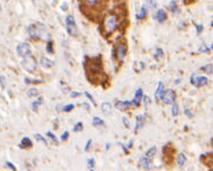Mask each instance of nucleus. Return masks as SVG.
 <instances>
[{
    "mask_svg": "<svg viewBox=\"0 0 213 171\" xmlns=\"http://www.w3.org/2000/svg\"><path fill=\"white\" fill-rule=\"evenodd\" d=\"M73 107H75L73 104H69V105H66V106L62 107V111H64V112H69V111H71V109H73Z\"/></svg>",
    "mask_w": 213,
    "mask_h": 171,
    "instance_id": "obj_31",
    "label": "nucleus"
},
{
    "mask_svg": "<svg viewBox=\"0 0 213 171\" xmlns=\"http://www.w3.org/2000/svg\"><path fill=\"white\" fill-rule=\"evenodd\" d=\"M94 164H96V163H94V160H93V158H89V160H88V165H89L90 169H93V168H94Z\"/></svg>",
    "mask_w": 213,
    "mask_h": 171,
    "instance_id": "obj_35",
    "label": "nucleus"
},
{
    "mask_svg": "<svg viewBox=\"0 0 213 171\" xmlns=\"http://www.w3.org/2000/svg\"><path fill=\"white\" fill-rule=\"evenodd\" d=\"M147 11H148V6L147 5H143L140 9V12L139 13H136V19H144L146 18V15H147Z\"/></svg>",
    "mask_w": 213,
    "mask_h": 171,
    "instance_id": "obj_16",
    "label": "nucleus"
},
{
    "mask_svg": "<svg viewBox=\"0 0 213 171\" xmlns=\"http://www.w3.org/2000/svg\"><path fill=\"white\" fill-rule=\"evenodd\" d=\"M37 89H35V87H32V89H29L28 90V92H27V96L28 97H36L37 96Z\"/></svg>",
    "mask_w": 213,
    "mask_h": 171,
    "instance_id": "obj_26",
    "label": "nucleus"
},
{
    "mask_svg": "<svg viewBox=\"0 0 213 171\" xmlns=\"http://www.w3.org/2000/svg\"><path fill=\"white\" fill-rule=\"evenodd\" d=\"M40 64H41L43 68H50V66L53 65V62H51L49 58H47V57H41V58H40Z\"/></svg>",
    "mask_w": 213,
    "mask_h": 171,
    "instance_id": "obj_18",
    "label": "nucleus"
},
{
    "mask_svg": "<svg viewBox=\"0 0 213 171\" xmlns=\"http://www.w3.org/2000/svg\"><path fill=\"white\" fill-rule=\"evenodd\" d=\"M91 142H92L91 140H88V142H86V144H85V148H84V149H85V151H88V150H89V148L91 147Z\"/></svg>",
    "mask_w": 213,
    "mask_h": 171,
    "instance_id": "obj_41",
    "label": "nucleus"
},
{
    "mask_svg": "<svg viewBox=\"0 0 213 171\" xmlns=\"http://www.w3.org/2000/svg\"><path fill=\"white\" fill-rule=\"evenodd\" d=\"M189 1H196V0H189Z\"/></svg>",
    "mask_w": 213,
    "mask_h": 171,
    "instance_id": "obj_50",
    "label": "nucleus"
},
{
    "mask_svg": "<svg viewBox=\"0 0 213 171\" xmlns=\"http://www.w3.org/2000/svg\"><path fill=\"white\" fill-rule=\"evenodd\" d=\"M160 99L164 102V104H172L175 99H176V94L172 90H167L165 92L162 93V96L160 97Z\"/></svg>",
    "mask_w": 213,
    "mask_h": 171,
    "instance_id": "obj_7",
    "label": "nucleus"
},
{
    "mask_svg": "<svg viewBox=\"0 0 213 171\" xmlns=\"http://www.w3.org/2000/svg\"><path fill=\"white\" fill-rule=\"evenodd\" d=\"M5 164H6L7 166H8V168H9V169H11V170H13V171H15V170H17V168H15V166H14V165H13V164H12V163H11V162H6V163H5Z\"/></svg>",
    "mask_w": 213,
    "mask_h": 171,
    "instance_id": "obj_38",
    "label": "nucleus"
},
{
    "mask_svg": "<svg viewBox=\"0 0 213 171\" xmlns=\"http://www.w3.org/2000/svg\"><path fill=\"white\" fill-rule=\"evenodd\" d=\"M177 164L179 166H184L187 164V155L184 153L178 154L177 156Z\"/></svg>",
    "mask_w": 213,
    "mask_h": 171,
    "instance_id": "obj_15",
    "label": "nucleus"
},
{
    "mask_svg": "<svg viewBox=\"0 0 213 171\" xmlns=\"http://www.w3.org/2000/svg\"><path fill=\"white\" fill-rule=\"evenodd\" d=\"M89 69L92 73H98L101 70V62L100 58H96V60H91L89 62Z\"/></svg>",
    "mask_w": 213,
    "mask_h": 171,
    "instance_id": "obj_9",
    "label": "nucleus"
},
{
    "mask_svg": "<svg viewBox=\"0 0 213 171\" xmlns=\"http://www.w3.org/2000/svg\"><path fill=\"white\" fill-rule=\"evenodd\" d=\"M199 50H200V51H207L208 49H207L205 45H203V47H200V49H199Z\"/></svg>",
    "mask_w": 213,
    "mask_h": 171,
    "instance_id": "obj_46",
    "label": "nucleus"
},
{
    "mask_svg": "<svg viewBox=\"0 0 213 171\" xmlns=\"http://www.w3.org/2000/svg\"><path fill=\"white\" fill-rule=\"evenodd\" d=\"M47 135H48L49 137H50V139H51V140H53L54 143H55V144L58 143V142H57V139H56V136H55V134H53L51 132H47Z\"/></svg>",
    "mask_w": 213,
    "mask_h": 171,
    "instance_id": "obj_30",
    "label": "nucleus"
},
{
    "mask_svg": "<svg viewBox=\"0 0 213 171\" xmlns=\"http://www.w3.org/2000/svg\"><path fill=\"white\" fill-rule=\"evenodd\" d=\"M101 111L108 115V114H112V111H113V108H112V105L110 104V102H103L101 104Z\"/></svg>",
    "mask_w": 213,
    "mask_h": 171,
    "instance_id": "obj_14",
    "label": "nucleus"
},
{
    "mask_svg": "<svg viewBox=\"0 0 213 171\" xmlns=\"http://www.w3.org/2000/svg\"><path fill=\"white\" fill-rule=\"evenodd\" d=\"M122 122H124V126L126 127V128H129V126H131V125H129V120L126 117L122 118Z\"/></svg>",
    "mask_w": 213,
    "mask_h": 171,
    "instance_id": "obj_36",
    "label": "nucleus"
},
{
    "mask_svg": "<svg viewBox=\"0 0 213 171\" xmlns=\"http://www.w3.org/2000/svg\"><path fill=\"white\" fill-rule=\"evenodd\" d=\"M35 139L37 140V141H41V142H43L45 144H47V141H45V139L42 135H40V134H35Z\"/></svg>",
    "mask_w": 213,
    "mask_h": 171,
    "instance_id": "obj_34",
    "label": "nucleus"
},
{
    "mask_svg": "<svg viewBox=\"0 0 213 171\" xmlns=\"http://www.w3.org/2000/svg\"><path fill=\"white\" fill-rule=\"evenodd\" d=\"M184 112L187 113V115L189 118H192V113H191V112H190L189 109H187V108H185V109H184Z\"/></svg>",
    "mask_w": 213,
    "mask_h": 171,
    "instance_id": "obj_44",
    "label": "nucleus"
},
{
    "mask_svg": "<svg viewBox=\"0 0 213 171\" xmlns=\"http://www.w3.org/2000/svg\"><path fill=\"white\" fill-rule=\"evenodd\" d=\"M73 130L75 132H80V130H83V122H77L75 127H73Z\"/></svg>",
    "mask_w": 213,
    "mask_h": 171,
    "instance_id": "obj_28",
    "label": "nucleus"
},
{
    "mask_svg": "<svg viewBox=\"0 0 213 171\" xmlns=\"http://www.w3.org/2000/svg\"><path fill=\"white\" fill-rule=\"evenodd\" d=\"M190 81H191L192 85H195L197 87L204 86V85H206V84L208 83L206 77H204V76H198V75H192L191 78H190Z\"/></svg>",
    "mask_w": 213,
    "mask_h": 171,
    "instance_id": "obj_6",
    "label": "nucleus"
},
{
    "mask_svg": "<svg viewBox=\"0 0 213 171\" xmlns=\"http://www.w3.org/2000/svg\"><path fill=\"white\" fill-rule=\"evenodd\" d=\"M17 53H18L19 56H21L23 58L29 56L30 55V44L28 42H21L17 47Z\"/></svg>",
    "mask_w": 213,
    "mask_h": 171,
    "instance_id": "obj_3",
    "label": "nucleus"
},
{
    "mask_svg": "<svg viewBox=\"0 0 213 171\" xmlns=\"http://www.w3.org/2000/svg\"><path fill=\"white\" fill-rule=\"evenodd\" d=\"M62 8H63V9H66V4H63Z\"/></svg>",
    "mask_w": 213,
    "mask_h": 171,
    "instance_id": "obj_48",
    "label": "nucleus"
},
{
    "mask_svg": "<svg viewBox=\"0 0 213 171\" xmlns=\"http://www.w3.org/2000/svg\"><path fill=\"white\" fill-rule=\"evenodd\" d=\"M68 137H69V132H64L62 134V136H61V140H62V141H66Z\"/></svg>",
    "mask_w": 213,
    "mask_h": 171,
    "instance_id": "obj_37",
    "label": "nucleus"
},
{
    "mask_svg": "<svg viewBox=\"0 0 213 171\" xmlns=\"http://www.w3.org/2000/svg\"><path fill=\"white\" fill-rule=\"evenodd\" d=\"M174 105L171 106V114H172V117H177L178 113H179V107H178V104L176 102H172Z\"/></svg>",
    "mask_w": 213,
    "mask_h": 171,
    "instance_id": "obj_23",
    "label": "nucleus"
},
{
    "mask_svg": "<svg viewBox=\"0 0 213 171\" xmlns=\"http://www.w3.org/2000/svg\"><path fill=\"white\" fill-rule=\"evenodd\" d=\"M116 108L121 109V111H125L126 108L129 106V101H116Z\"/></svg>",
    "mask_w": 213,
    "mask_h": 171,
    "instance_id": "obj_20",
    "label": "nucleus"
},
{
    "mask_svg": "<svg viewBox=\"0 0 213 171\" xmlns=\"http://www.w3.org/2000/svg\"><path fill=\"white\" fill-rule=\"evenodd\" d=\"M161 56H163V50H162L161 48H157V49H156V53H155V58L159 60Z\"/></svg>",
    "mask_w": 213,
    "mask_h": 171,
    "instance_id": "obj_32",
    "label": "nucleus"
},
{
    "mask_svg": "<svg viewBox=\"0 0 213 171\" xmlns=\"http://www.w3.org/2000/svg\"><path fill=\"white\" fill-rule=\"evenodd\" d=\"M126 53H127V47H126V44H125L124 42L118 43V45L116 47V58H118L119 61H124L125 56H126Z\"/></svg>",
    "mask_w": 213,
    "mask_h": 171,
    "instance_id": "obj_8",
    "label": "nucleus"
},
{
    "mask_svg": "<svg viewBox=\"0 0 213 171\" xmlns=\"http://www.w3.org/2000/svg\"><path fill=\"white\" fill-rule=\"evenodd\" d=\"M78 96H80L79 92H71L70 93V97H72V98H77Z\"/></svg>",
    "mask_w": 213,
    "mask_h": 171,
    "instance_id": "obj_42",
    "label": "nucleus"
},
{
    "mask_svg": "<svg viewBox=\"0 0 213 171\" xmlns=\"http://www.w3.org/2000/svg\"><path fill=\"white\" fill-rule=\"evenodd\" d=\"M142 97H143L142 89H137L136 92H135V98H134V100L129 101V105H132V106H139V104H140V99H141Z\"/></svg>",
    "mask_w": 213,
    "mask_h": 171,
    "instance_id": "obj_12",
    "label": "nucleus"
},
{
    "mask_svg": "<svg viewBox=\"0 0 213 171\" xmlns=\"http://www.w3.org/2000/svg\"><path fill=\"white\" fill-rule=\"evenodd\" d=\"M0 79H1V86H5V78H4V76H1Z\"/></svg>",
    "mask_w": 213,
    "mask_h": 171,
    "instance_id": "obj_45",
    "label": "nucleus"
},
{
    "mask_svg": "<svg viewBox=\"0 0 213 171\" xmlns=\"http://www.w3.org/2000/svg\"><path fill=\"white\" fill-rule=\"evenodd\" d=\"M83 105H84V107L86 108V109H90V106H89V105H88V104H86V102H84Z\"/></svg>",
    "mask_w": 213,
    "mask_h": 171,
    "instance_id": "obj_47",
    "label": "nucleus"
},
{
    "mask_svg": "<svg viewBox=\"0 0 213 171\" xmlns=\"http://www.w3.org/2000/svg\"><path fill=\"white\" fill-rule=\"evenodd\" d=\"M28 34L32 38L37 40H47L49 38V33L45 25L42 23H33L28 27Z\"/></svg>",
    "mask_w": 213,
    "mask_h": 171,
    "instance_id": "obj_1",
    "label": "nucleus"
},
{
    "mask_svg": "<svg viewBox=\"0 0 213 171\" xmlns=\"http://www.w3.org/2000/svg\"><path fill=\"white\" fill-rule=\"evenodd\" d=\"M196 28H197V34H200L203 32V26L202 25H197Z\"/></svg>",
    "mask_w": 213,
    "mask_h": 171,
    "instance_id": "obj_40",
    "label": "nucleus"
},
{
    "mask_svg": "<svg viewBox=\"0 0 213 171\" xmlns=\"http://www.w3.org/2000/svg\"><path fill=\"white\" fill-rule=\"evenodd\" d=\"M135 120H136V125H135V133H136V132H139L142 127H143L146 117H144V114H139V115H136Z\"/></svg>",
    "mask_w": 213,
    "mask_h": 171,
    "instance_id": "obj_11",
    "label": "nucleus"
},
{
    "mask_svg": "<svg viewBox=\"0 0 213 171\" xmlns=\"http://www.w3.org/2000/svg\"><path fill=\"white\" fill-rule=\"evenodd\" d=\"M47 51H48L49 54L53 53V42H51V41H48V43H47Z\"/></svg>",
    "mask_w": 213,
    "mask_h": 171,
    "instance_id": "obj_33",
    "label": "nucleus"
},
{
    "mask_svg": "<svg viewBox=\"0 0 213 171\" xmlns=\"http://www.w3.org/2000/svg\"><path fill=\"white\" fill-rule=\"evenodd\" d=\"M169 8H170V11L172 12V13H176L177 14L178 13V6H177V2L175 1V0H172V1H170V4H169Z\"/></svg>",
    "mask_w": 213,
    "mask_h": 171,
    "instance_id": "obj_21",
    "label": "nucleus"
},
{
    "mask_svg": "<svg viewBox=\"0 0 213 171\" xmlns=\"http://www.w3.org/2000/svg\"><path fill=\"white\" fill-rule=\"evenodd\" d=\"M85 5H88L89 7H94L98 4V0H83Z\"/></svg>",
    "mask_w": 213,
    "mask_h": 171,
    "instance_id": "obj_27",
    "label": "nucleus"
},
{
    "mask_svg": "<svg viewBox=\"0 0 213 171\" xmlns=\"http://www.w3.org/2000/svg\"><path fill=\"white\" fill-rule=\"evenodd\" d=\"M92 124H93V126H96V127L104 126V125H105V122H104V121H103L100 118H98V117L93 118V120H92Z\"/></svg>",
    "mask_w": 213,
    "mask_h": 171,
    "instance_id": "obj_22",
    "label": "nucleus"
},
{
    "mask_svg": "<svg viewBox=\"0 0 213 171\" xmlns=\"http://www.w3.org/2000/svg\"><path fill=\"white\" fill-rule=\"evenodd\" d=\"M143 101H144V104H146V105H149V104H150V99H149L147 96H144V97H143Z\"/></svg>",
    "mask_w": 213,
    "mask_h": 171,
    "instance_id": "obj_43",
    "label": "nucleus"
},
{
    "mask_svg": "<svg viewBox=\"0 0 213 171\" xmlns=\"http://www.w3.org/2000/svg\"><path fill=\"white\" fill-rule=\"evenodd\" d=\"M65 21H66V29H68V33L72 36L76 35V34H77V27H76V22H75L73 15L69 14V15L66 17V19H65Z\"/></svg>",
    "mask_w": 213,
    "mask_h": 171,
    "instance_id": "obj_4",
    "label": "nucleus"
},
{
    "mask_svg": "<svg viewBox=\"0 0 213 171\" xmlns=\"http://www.w3.org/2000/svg\"><path fill=\"white\" fill-rule=\"evenodd\" d=\"M22 66H23V69H26L27 71L32 72L34 71L36 69V61L34 57H32V56H27L25 57V60L22 61Z\"/></svg>",
    "mask_w": 213,
    "mask_h": 171,
    "instance_id": "obj_5",
    "label": "nucleus"
},
{
    "mask_svg": "<svg viewBox=\"0 0 213 171\" xmlns=\"http://www.w3.org/2000/svg\"><path fill=\"white\" fill-rule=\"evenodd\" d=\"M204 71H206L207 73L212 75V64H208V65H205L204 68H202Z\"/></svg>",
    "mask_w": 213,
    "mask_h": 171,
    "instance_id": "obj_29",
    "label": "nucleus"
},
{
    "mask_svg": "<svg viewBox=\"0 0 213 171\" xmlns=\"http://www.w3.org/2000/svg\"><path fill=\"white\" fill-rule=\"evenodd\" d=\"M144 155H146V156H148V157H150V158H153V157L156 155V147H151L150 149L144 154Z\"/></svg>",
    "mask_w": 213,
    "mask_h": 171,
    "instance_id": "obj_24",
    "label": "nucleus"
},
{
    "mask_svg": "<svg viewBox=\"0 0 213 171\" xmlns=\"http://www.w3.org/2000/svg\"><path fill=\"white\" fill-rule=\"evenodd\" d=\"M118 27V17L116 14H108L104 20V30L106 35H111Z\"/></svg>",
    "mask_w": 213,
    "mask_h": 171,
    "instance_id": "obj_2",
    "label": "nucleus"
},
{
    "mask_svg": "<svg viewBox=\"0 0 213 171\" xmlns=\"http://www.w3.org/2000/svg\"><path fill=\"white\" fill-rule=\"evenodd\" d=\"M110 147H111V144H106V145H105V148H106V149H108Z\"/></svg>",
    "mask_w": 213,
    "mask_h": 171,
    "instance_id": "obj_49",
    "label": "nucleus"
},
{
    "mask_svg": "<svg viewBox=\"0 0 213 171\" xmlns=\"http://www.w3.org/2000/svg\"><path fill=\"white\" fill-rule=\"evenodd\" d=\"M32 145H33V143H32V141H30L29 137H22L21 143H20L21 148H30Z\"/></svg>",
    "mask_w": 213,
    "mask_h": 171,
    "instance_id": "obj_17",
    "label": "nucleus"
},
{
    "mask_svg": "<svg viewBox=\"0 0 213 171\" xmlns=\"http://www.w3.org/2000/svg\"><path fill=\"white\" fill-rule=\"evenodd\" d=\"M90 171H94V170H93V169H91V170H90Z\"/></svg>",
    "mask_w": 213,
    "mask_h": 171,
    "instance_id": "obj_51",
    "label": "nucleus"
},
{
    "mask_svg": "<svg viewBox=\"0 0 213 171\" xmlns=\"http://www.w3.org/2000/svg\"><path fill=\"white\" fill-rule=\"evenodd\" d=\"M153 17H154V19L159 20V22L163 23V22L165 21V19H167V14H165V11H164V9H159Z\"/></svg>",
    "mask_w": 213,
    "mask_h": 171,
    "instance_id": "obj_13",
    "label": "nucleus"
},
{
    "mask_svg": "<svg viewBox=\"0 0 213 171\" xmlns=\"http://www.w3.org/2000/svg\"><path fill=\"white\" fill-rule=\"evenodd\" d=\"M85 96H86V97H88V98L91 100V102H92V104H96V101H94V99H93V97L90 94L89 92H85Z\"/></svg>",
    "mask_w": 213,
    "mask_h": 171,
    "instance_id": "obj_39",
    "label": "nucleus"
},
{
    "mask_svg": "<svg viewBox=\"0 0 213 171\" xmlns=\"http://www.w3.org/2000/svg\"><path fill=\"white\" fill-rule=\"evenodd\" d=\"M163 87H164V86H163V83L160 81V83H159V86H157V90L155 91V98H156V99H160L162 93L164 92V91H163Z\"/></svg>",
    "mask_w": 213,
    "mask_h": 171,
    "instance_id": "obj_19",
    "label": "nucleus"
},
{
    "mask_svg": "<svg viewBox=\"0 0 213 171\" xmlns=\"http://www.w3.org/2000/svg\"><path fill=\"white\" fill-rule=\"evenodd\" d=\"M41 102H42V99H39V100H36V101H33V102H32V108H33L34 112H37L39 106H40Z\"/></svg>",
    "mask_w": 213,
    "mask_h": 171,
    "instance_id": "obj_25",
    "label": "nucleus"
},
{
    "mask_svg": "<svg viewBox=\"0 0 213 171\" xmlns=\"http://www.w3.org/2000/svg\"><path fill=\"white\" fill-rule=\"evenodd\" d=\"M151 160H153V158L146 156V155H143L141 158H140L139 164L141 165L144 170H150L151 168H153V162H151Z\"/></svg>",
    "mask_w": 213,
    "mask_h": 171,
    "instance_id": "obj_10",
    "label": "nucleus"
}]
</instances>
